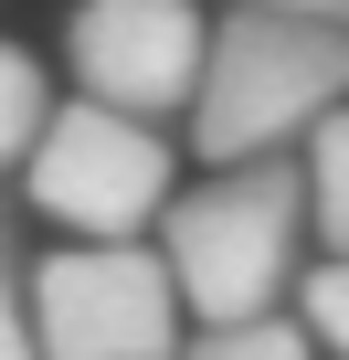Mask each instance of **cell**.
<instances>
[{
	"label": "cell",
	"mask_w": 349,
	"mask_h": 360,
	"mask_svg": "<svg viewBox=\"0 0 349 360\" xmlns=\"http://www.w3.org/2000/svg\"><path fill=\"white\" fill-rule=\"evenodd\" d=\"M43 117H53V75H43V53L0 32V180H22V159H32Z\"/></svg>",
	"instance_id": "7"
},
{
	"label": "cell",
	"mask_w": 349,
	"mask_h": 360,
	"mask_svg": "<svg viewBox=\"0 0 349 360\" xmlns=\"http://www.w3.org/2000/svg\"><path fill=\"white\" fill-rule=\"evenodd\" d=\"M338 106H349V32L223 11L202 43V85H191L180 127H191L202 169H244V159H296L307 127Z\"/></svg>",
	"instance_id": "2"
},
{
	"label": "cell",
	"mask_w": 349,
	"mask_h": 360,
	"mask_svg": "<svg viewBox=\"0 0 349 360\" xmlns=\"http://www.w3.org/2000/svg\"><path fill=\"white\" fill-rule=\"evenodd\" d=\"M180 360H317L307 349V328L275 307V318H233V328H191L180 339Z\"/></svg>",
	"instance_id": "9"
},
{
	"label": "cell",
	"mask_w": 349,
	"mask_h": 360,
	"mask_svg": "<svg viewBox=\"0 0 349 360\" xmlns=\"http://www.w3.org/2000/svg\"><path fill=\"white\" fill-rule=\"evenodd\" d=\"M148 255L169 265V297H180L191 328L275 318L307 276V180H296V159L202 169L191 191H169Z\"/></svg>",
	"instance_id": "1"
},
{
	"label": "cell",
	"mask_w": 349,
	"mask_h": 360,
	"mask_svg": "<svg viewBox=\"0 0 349 360\" xmlns=\"http://www.w3.org/2000/svg\"><path fill=\"white\" fill-rule=\"evenodd\" d=\"M32 360H180L191 318L148 244H53L22 286Z\"/></svg>",
	"instance_id": "4"
},
{
	"label": "cell",
	"mask_w": 349,
	"mask_h": 360,
	"mask_svg": "<svg viewBox=\"0 0 349 360\" xmlns=\"http://www.w3.org/2000/svg\"><path fill=\"white\" fill-rule=\"evenodd\" d=\"M202 43H212L202 0H74L64 75H74L85 106L138 117V127H169L191 106V85H202Z\"/></svg>",
	"instance_id": "5"
},
{
	"label": "cell",
	"mask_w": 349,
	"mask_h": 360,
	"mask_svg": "<svg viewBox=\"0 0 349 360\" xmlns=\"http://www.w3.org/2000/svg\"><path fill=\"white\" fill-rule=\"evenodd\" d=\"M286 318L307 328V349H317V360H349V255H307V276H296Z\"/></svg>",
	"instance_id": "8"
},
{
	"label": "cell",
	"mask_w": 349,
	"mask_h": 360,
	"mask_svg": "<svg viewBox=\"0 0 349 360\" xmlns=\"http://www.w3.org/2000/svg\"><path fill=\"white\" fill-rule=\"evenodd\" d=\"M0 360H32V307H22V255H11V223H0Z\"/></svg>",
	"instance_id": "10"
},
{
	"label": "cell",
	"mask_w": 349,
	"mask_h": 360,
	"mask_svg": "<svg viewBox=\"0 0 349 360\" xmlns=\"http://www.w3.org/2000/svg\"><path fill=\"white\" fill-rule=\"evenodd\" d=\"M296 180H307V255H349V106L307 127Z\"/></svg>",
	"instance_id": "6"
},
{
	"label": "cell",
	"mask_w": 349,
	"mask_h": 360,
	"mask_svg": "<svg viewBox=\"0 0 349 360\" xmlns=\"http://www.w3.org/2000/svg\"><path fill=\"white\" fill-rule=\"evenodd\" d=\"M223 11H265V22H317V32H349V0H223Z\"/></svg>",
	"instance_id": "11"
},
{
	"label": "cell",
	"mask_w": 349,
	"mask_h": 360,
	"mask_svg": "<svg viewBox=\"0 0 349 360\" xmlns=\"http://www.w3.org/2000/svg\"><path fill=\"white\" fill-rule=\"evenodd\" d=\"M169 191H180V148L169 127L106 117L85 96H53L32 159H22V202L64 233V244H148Z\"/></svg>",
	"instance_id": "3"
}]
</instances>
